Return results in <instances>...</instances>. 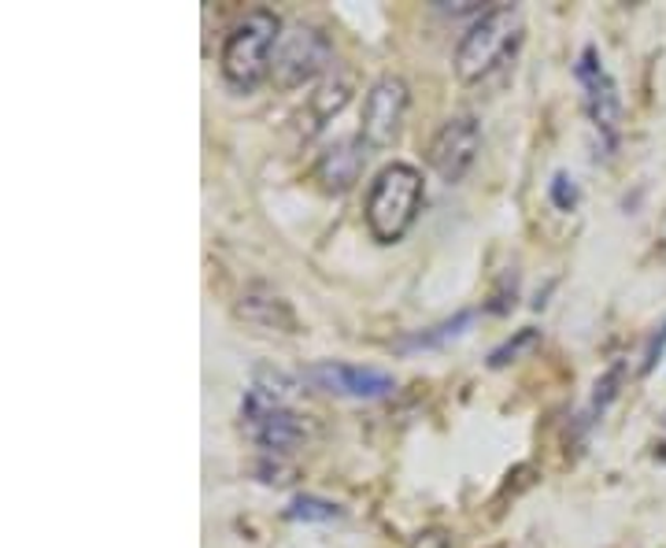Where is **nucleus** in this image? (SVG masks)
I'll return each mask as SVG.
<instances>
[{"mask_svg":"<svg viewBox=\"0 0 666 548\" xmlns=\"http://www.w3.org/2000/svg\"><path fill=\"white\" fill-rule=\"evenodd\" d=\"M278 41H282V19L271 8H252L230 27L219 52V71L233 93H252L256 85L271 79Z\"/></svg>","mask_w":666,"mask_h":548,"instance_id":"1","label":"nucleus"},{"mask_svg":"<svg viewBox=\"0 0 666 548\" xmlns=\"http://www.w3.org/2000/svg\"><path fill=\"white\" fill-rule=\"evenodd\" d=\"M426 200V182L412 164H385L374 175L367 189V204H363V219H367L371 238L378 245H396L407 230L415 227L418 211Z\"/></svg>","mask_w":666,"mask_h":548,"instance_id":"2","label":"nucleus"},{"mask_svg":"<svg viewBox=\"0 0 666 548\" xmlns=\"http://www.w3.org/2000/svg\"><path fill=\"white\" fill-rule=\"evenodd\" d=\"M522 8L514 4H497L489 12H481L475 23L467 27V34L459 38L456 49V79L459 82H481L486 74H492L503 60L519 49L522 41Z\"/></svg>","mask_w":666,"mask_h":548,"instance_id":"3","label":"nucleus"},{"mask_svg":"<svg viewBox=\"0 0 666 548\" xmlns=\"http://www.w3.org/2000/svg\"><path fill=\"white\" fill-rule=\"evenodd\" d=\"M330 63H333L330 38L311 23H293L274 49L271 82L278 90H296V85H308L319 74H326Z\"/></svg>","mask_w":666,"mask_h":548,"instance_id":"4","label":"nucleus"},{"mask_svg":"<svg viewBox=\"0 0 666 548\" xmlns=\"http://www.w3.org/2000/svg\"><path fill=\"white\" fill-rule=\"evenodd\" d=\"M241 430L267 453H289L304 442V418L278 396L249 385L241 401Z\"/></svg>","mask_w":666,"mask_h":548,"instance_id":"5","label":"nucleus"},{"mask_svg":"<svg viewBox=\"0 0 666 548\" xmlns=\"http://www.w3.org/2000/svg\"><path fill=\"white\" fill-rule=\"evenodd\" d=\"M311 390L341 396V401H385L396 390V379L382 368H363V363L345 360H315L300 371Z\"/></svg>","mask_w":666,"mask_h":548,"instance_id":"6","label":"nucleus"},{"mask_svg":"<svg viewBox=\"0 0 666 548\" xmlns=\"http://www.w3.org/2000/svg\"><path fill=\"white\" fill-rule=\"evenodd\" d=\"M407 104H412V90L396 74H382L371 85L367 96H363V120H360V137L367 142V148L382 153V148H393L400 142Z\"/></svg>","mask_w":666,"mask_h":548,"instance_id":"7","label":"nucleus"},{"mask_svg":"<svg viewBox=\"0 0 666 548\" xmlns=\"http://www.w3.org/2000/svg\"><path fill=\"white\" fill-rule=\"evenodd\" d=\"M574 79L582 85V104H585L589 123H593V131L604 137V145L611 148L618 137V123H622V96H618L615 79H611V71L604 68V60H600L596 45L582 49V56L574 63Z\"/></svg>","mask_w":666,"mask_h":548,"instance_id":"8","label":"nucleus"},{"mask_svg":"<svg viewBox=\"0 0 666 548\" xmlns=\"http://www.w3.org/2000/svg\"><path fill=\"white\" fill-rule=\"evenodd\" d=\"M478 153H481V123L475 115H452L448 123H440V131L429 142L426 164L445 186H459L470 175V167L478 164Z\"/></svg>","mask_w":666,"mask_h":548,"instance_id":"9","label":"nucleus"},{"mask_svg":"<svg viewBox=\"0 0 666 548\" xmlns=\"http://www.w3.org/2000/svg\"><path fill=\"white\" fill-rule=\"evenodd\" d=\"M363 167H367V142L363 137H341L319 156L311 178L319 182L322 193H348L360 182Z\"/></svg>","mask_w":666,"mask_h":548,"instance_id":"10","label":"nucleus"},{"mask_svg":"<svg viewBox=\"0 0 666 548\" xmlns=\"http://www.w3.org/2000/svg\"><path fill=\"white\" fill-rule=\"evenodd\" d=\"M238 316L244 322H252V327H260V330L300 334V319H296L293 304H289L285 297H278L274 289H263V286L249 289V293L241 297V304H238Z\"/></svg>","mask_w":666,"mask_h":548,"instance_id":"11","label":"nucleus"},{"mask_svg":"<svg viewBox=\"0 0 666 548\" xmlns=\"http://www.w3.org/2000/svg\"><path fill=\"white\" fill-rule=\"evenodd\" d=\"M348 101H352V79L348 74H330V79L308 96V112H311V120H315V131L326 126L333 115H341V107Z\"/></svg>","mask_w":666,"mask_h":548,"instance_id":"12","label":"nucleus"},{"mask_svg":"<svg viewBox=\"0 0 666 548\" xmlns=\"http://www.w3.org/2000/svg\"><path fill=\"white\" fill-rule=\"evenodd\" d=\"M470 322H475V311H456L452 319H445V322H437V327L418 330V334H407L404 341H396V349H400V352H412V349H440V345H448V341L464 338Z\"/></svg>","mask_w":666,"mask_h":548,"instance_id":"13","label":"nucleus"},{"mask_svg":"<svg viewBox=\"0 0 666 548\" xmlns=\"http://www.w3.org/2000/svg\"><path fill=\"white\" fill-rule=\"evenodd\" d=\"M285 515L293 523H333V519H341V508L322 497H311V493H300V497H293V504L285 508Z\"/></svg>","mask_w":666,"mask_h":548,"instance_id":"14","label":"nucleus"},{"mask_svg":"<svg viewBox=\"0 0 666 548\" xmlns=\"http://www.w3.org/2000/svg\"><path fill=\"white\" fill-rule=\"evenodd\" d=\"M537 341H541V334H537L533 327H525V330H519V334H514L511 341H503L500 349H492L489 352V368L492 371H500V368H508V363H514L522 356V352H530Z\"/></svg>","mask_w":666,"mask_h":548,"instance_id":"15","label":"nucleus"},{"mask_svg":"<svg viewBox=\"0 0 666 548\" xmlns=\"http://www.w3.org/2000/svg\"><path fill=\"white\" fill-rule=\"evenodd\" d=\"M548 200L560 211H574L577 200H582V189H577V182L566 175V170H555L552 182H548Z\"/></svg>","mask_w":666,"mask_h":548,"instance_id":"16","label":"nucleus"},{"mask_svg":"<svg viewBox=\"0 0 666 548\" xmlns=\"http://www.w3.org/2000/svg\"><path fill=\"white\" fill-rule=\"evenodd\" d=\"M407 548H452V534L440 530V526H429V530H418Z\"/></svg>","mask_w":666,"mask_h":548,"instance_id":"17","label":"nucleus"},{"mask_svg":"<svg viewBox=\"0 0 666 548\" xmlns=\"http://www.w3.org/2000/svg\"><path fill=\"white\" fill-rule=\"evenodd\" d=\"M663 349H666V327H663V338H655V341H652L648 360H644V371H652V368H655V360L663 356Z\"/></svg>","mask_w":666,"mask_h":548,"instance_id":"18","label":"nucleus"}]
</instances>
